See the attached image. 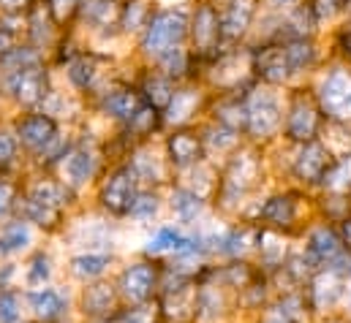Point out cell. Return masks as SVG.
I'll use <instances>...</instances> for the list:
<instances>
[{
  "mask_svg": "<svg viewBox=\"0 0 351 323\" xmlns=\"http://www.w3.org/2000/svg\"><path fill=\"white\" fill-rule=\"evenodd\" d=\"M16 133H19V142L25 147H30V150H47L58 139L55 136L58 133L55 120L47 117V114H30V117H25L19 122V128H16Z\"/></svg>",
  "mask_w": 351,
  "mask_h": 323,
  "instance_id": "11",
  "label": "cell"
},
{
  "mask_svg": "<svg viewBox=\"0 0 351 323\" xmlns=\"http://www.w3.org/2000/svg\"><path fill=\"white\" fill-rule=\"evenodd\" d=\"M221 307H223V302H221L218 291H213V288L196 291V315H202L204 321H213L221 315Z\"/></svg>",
  "mask_w": 351,
  "mask_h": 323,
  "instance_id": "37",
  "label": "cell"
},
{
  "mask_svg": "<svg viewBox=\"0 0 351 323\" xmlns=\"http://www.w3.org/2000/svg\"><path fill=\"white\" fill-rule=\"evenodd\" d=\"M114 302H117V294L112 285L106 283H95L85 291V299H82V307L88 315H106L114 310Z\"/></svg>",
  "mask_w": 351,
  "mask_h": 323,
  "instance_id": "21",
  "label": "cell"
},
{
  "mask_svg": "<svg viewBox=\"0 0 351 323\" xmlns=\"http://www.w3.org/2000/svg\"><path fill=\"white\" fill-rule=\"evenodd\" d=\"M207 142H210L213 147H218V150H226V147H232V144L237 142V133L229 131V128H223V125H213V128L207 131Z\"/></svg>",
  "mask_w": 351,
  "mask_h": 323,
  "instance_id": "49",
  "label": "cell"
},
{
  "mask_svg": "<svg viewBox=\"0 0 351 323\" xmlns=\"http://www.w3.org/2000/svg\"><path fill=\"white\" fill-rule=\"evenodd\" d=\"M30 242H33V234H30L27 223H22V220L19 223H8L0 231V255H16Z\"/></svg>",
  "mask_w": 351,
  "mask_h": 323,
  "instance_id": "25",
  "label": "cell"
},
{
  "mask_svg": "<svg viewBox=\"0 0 351 323\" xmlns=\"http://www.w3.org/2000/svg\"><path fill=\"white\" fill-rule=\"evenodd\" d=\"M120 19H123V27H125L128 33L145 27V22H147V3H145V0H131V3L123 8Z\"/></svg>",
  "mask_w": 351,
  "mask_h": 323,
  "instance_id": "39",
  "label": "cell"
},
{
  "mask_svg": "<svg viewBox=\"0 0 351 323\" xmlns=\"http://www.w3.org/2000/svg\"><path fill=\"white\" fill-rule=\"evenodd\" d=\"M338 44H341V49H343V52H346V55L351 57V30H346V33H341Z\"/></svg>",
  "mask_w": 351,
  "mask_h": 323,
  "instance_id": "59",
  "label": "cell"
},
{
  "mask_svg": "<svg viewBox=\"0 0 351 323\" xmlns=\"http://www.w3.org/2000/svg\"><path fill=\"white\" fill-rule=\"evenodd\" d=\"M30 0H0V8L3 11H19V8H25Z\"/></svg>",
  "mask_w": 351,
  "mask_h": 323,
  "instance_id": "58",
  "label": "cell"
},
{
  "mask_svg": "<svg viewBox=\"0 0 351 323\" xmlns=\"http://www.w3.org/2000/svg\"><path fill=\"white\" fill-rule=\"evenodd\" d=\"M8 71H19V68H27V66H38V52L25 47V49H11L3 60H0Z\"/></svg>",
  "mask_w": 351,
  "mask_h": 323,
  "instance_id": "44",
  "label": "cell"
},
{
  "mask_svg": "<svg viewBox=\"0 0 351 323\" xmlns=\"http://www.w3.org/2000/svg\"><path fill=\"white\" fill-rule=\"evenodd\" d=\"M134 174H131V168H120V171H114L112 177H109V182L101 188V204L109 209V212H114V215H128V209H131V201L136 198V193H134Z\"/></svg>",
  "mask_w": 351,
  "mask_h": 323,
  "instance_id": "6",
  "label": "cell"
},
{
  "mask_svg": "<svg viewBox=\"0 0 351 323\" xmlns=\"http://www.w3.org/2000/svg\"><path fill=\"white\" fill-rule=\"evenodd\" d=\"M14 153H16V139L5 131H0V166H8L14 161Z\"/></svg>",
  "mask_w": 351,
  "mask_h": 323,
  "instance_id": "51",
  "label": "cell"
},
{
  "mask_svg": "<svg viewBox=\"0 0 351 323\" xmlns=\"http://www.w3.org/2000/svg\"><path fill=\"white\" fill-rule=\"evenodd\" d=\"M27 305H30V313L44 323L58 321L63 313H66V299L60 291L55 288H38V291H30L27 294Z\"/></svg>",
  "mask_w": 351,
  "mask_h": 323,
  "instance_id": "15",
  "label": "cell"
},
{
  "mask_svg": "<svg viewBox=\"0 0 351 323\" xmlns=\"http://www.w3.org/2000/svg\"><path fill=\"white\" fill-rule=\"evenodd\" d=\"M341 253H343V242H341V237L330 226H319L316 231H311V237H308V255L313 261L332 263Z\"/></svg>",
  "mask_w": 351,
  "mask_h": 323,
  "instance_id": "16",
  "label": "cell"
},
{
  "mask_svg": "<svg viewBox=\"0 0 351 323\" xmlns=\"http://www.w3.org/2000/svg\"><path fill=\"white\" fill-rule=\"evenodd\" d=\"M95 174V155L90 150H74L66 161V182L71 188H82L88 185Z\"/></svg>",
  "mask_w": 351,
  "mask_h": 323,
  "instance_id": "19",
  "label": "cell"
},
{
  "mask_svg": "<svg viewBox=\"0 0 351 323\" xmlns=\"http://www.w3.org/2000/svg\"><path fill=\"white\" fill-rule=\"evenodd\" d=\"M313 14H311V5L305 8V5H297V8H291V14H289V27L294 30V38H305L311 30H313Z\"/></svg>",
  "mask_w": 351,
  "mask_h": 323,
  "instance_id": "43",
  "label": "cell"
},
{
  "mask_svg": "<svg viewBox=\"0 0 351 323\" xmlns=\"http://www.w3.org/2000/svg\"><path fill=\"white\" fill-rule=\"evenodd\" d=\"M11 204H14V188L8 182H0V218L11 209Z\"/></svg>",
  "mask_w": 351,
  "mask_h": 323,
  "instance_id": "54",
  "label": "cell"
},
{
  "mask_svg": "<svg viewBox=\"0 0 351 323\" xmlns=\"http://www.w3.org/2000/svg\"><path fill=\"white\" fill-rule=\"evenodd\" d=\"M254 19V0H232L229 8L221 14V38L234 41L240 38Z\"/></svg>",
  "mask_w": 351,
  "mask_h": 323,
  "instance_id": "14",
  "label": "cell"
},
{
  "mask_svg": "<svg viewBox=\"0 0 351 323\" xmlns=\"http://www.w3.org/2000/svg\"><path fill=\"white\" fill-rule=\"evenodd\" d=\"M193 247H196V240L185 237L182 231H177L172 226H167V229H158L156 237H150L147 253H150V255H164V253L182 255V253H188V250H193Z\"/></svg>",
  "mask_w": 351,
  "mask_h": 323,
  "instance_id": "17",
  "label": "cell"
},
{
  "mask_svg": "<svg viewBox=\"0 0 351 323\" xmlns=\"http://www.w3.org/2000/svg\"><path fill=\"white\" fill-rule=\"evenodd\" d=\"M77 5H80V0H49V8H52V16L58 19V22H63V19H69L74 11H77Z\"/></svg>",
  "mask_w": 351,
  "mask_h": 323,
  "instance_id": "50",
  "label": "cell"
},
{
  "mask_svg": "<svg viewBox=\"0 0 351 323\" xmlns=\"http://www.w3.org/2000/svg\"><path fill=\"white\" fill-rule=\"evenodd\" d=\"M106 266H109V255L104 253H85L71 258V274L77 280H95L106 272Z\"/></svg>",
  "mask_w": 351,
  "mask_h": 323,
  "instance_id": "26",
  "label": "cell"
},
{
  "mask_svg": "<svg viewBox=\"0 0 351 323\" xmlns=\"http://www.w3.org/2000/svg\"><path fill=\"white\" fill-rule=\"evenodd\" d=\"M256 237H259V234H256L254 229H237V231H229V234L223 237L221 250L229 253V255H243V253L251 250V244H254Z\"/></svg>",
  "mask_w": 351,
  "mask_h": 323,
  "instance_id": "36",
  "label": "cell"
},
{
  "mask_svg": "<svg viewBox=\"0 0 351 323\" xmlns=\"http://www.w3.org/2000/svg\"><path fill=\"white\" fill-rule=\"evenodd\" d=\"M74 240H77L80 244L90 242V247H106V242H109L112 237H109V231H106L98 220H90V223H85V226L74 234Z\"/></svg>",
  "mask_w": 351,
  "mask_h": 323,
  "instance_id": "42",
  "label": "cell"
},
{
  "mask_svg": "<svg viewBox=\"0 0 351 323\" xmlns=\"http://www.w3.org/2000/svg\"><path fill=\"white\" fill-rule=\"evenodd\" d=\"M128 122H131V131L134 133H150L158 125V112L153 106H139V112Z\"/></svg>",
  "mask_w": 351,
  "mask_h": 323,
  "instance_id": "46",
  "label": "cell"
},
{
  "mask_svg": "<svg viewBox=\"0 0 351 323\" xmlns=\"http://www.w3.org/2000/svg\"><path fill=\"white\" fill-rule=\"evenodd\" d=\"M191 36H193V47L196 52L207 55L218 47V38H221V16L213 5H199L196 14H193V22H191Z\"/></svg>",
  "mask_w": 351,
  "mask_h": 323,
  "instance_id": "7",
  "label": "cell"
},
{
  "mask_svg": "<svg viewBox=\"0 0 351 323\" xmlns=\"http://www.w3.org/2000/svg\"><path fill=\"white\" fill-rule=\"evenodd\" d=\"M142 101L134 90H114L104 98V112L112 114L114 120H131L136 112H139Z\"/></svg>",
  "mask_w": 351,
  "mask_h": 323,
  "instance_id": "20",
  "label": "cell"
},
{
  "mask_svg": "<svg viewBox=\"0 0 351 323\" xmlns=\"http://www.w3.org/2000/svg\"><path fill=\"white\" fill-rule=\"evenodd\" d=\"M11 49H14V33L5 30V27H0V60H3Z\"/></svg>",
  "mask_w": 351,
  "mask_h": 323,
  "instance_id": "57",
  "label": "cell"
},
{
  "mask_svg": "<svg viewBox=\"0 0 351 323\" xmlns=\"http://www.w3.org/2000/svg\"><path fill=\"white\" fill-rule=\"evenodd\" d=\"M172 209H175V215L182 223H193V220L202 218L204 201H202V196L193 193L191 188H180V190L172 193Z\"/></svg>",
  "mask_w": 351,
  "mask_h": 323,
  "instance_id": "24",
  "label": "cell"
},
{
  "mask_svg": "<svg viewBox=\"0 0 351 323\" xmlns=\"http://www.w3.org/2000/svg\"><path fill=\"white\" fill-rule=\"evenodd\" d=\"M254 71L269 84H278V81H286L291 77V68L286 63V55H283V44L278 47H264L262 52L254 57Z\"/></svg>",
  "mask_w": 351,
  "mask_h": 323,
  "instance_id": "12",
  "label": "cell"
},
{
  "mask_svg": "<svg viewBox=\"0 0 351 323\" xmlns=\"http://www.w3.org/2000/svg\"><path fill=\"white\" fill-rule=\"evenodd\" d=\"M69 79L74 81V87H80V90L90 87L93 79H95V57H93V55L77 57V60L69 66Z\"/></svg>",
  "mask_w": 351,
  "mask_h": 323,
  "instance_id": "35",
  "label": "cell"
},
{
  "mask_svg": "<svg viewBox=\"0 0 351 323\" xmlns=\"http://www.w3.org/2000/svg\"><path fill=\"white\" fill-rule=\"evenodd\" d=\"M156 321V310L153 307H136V310H131V313H125L120 323H153Z\"/></svg>",
  "mask_w": 351,
  "mask_h": 323,
  "instance_id": "53",
  "label": "cell"
},
{
  "mask_svg": "<svg viewBox=\"0 0 351 323\" xmlns=\"http://www.w3.org/2000/svg\"><path fill=\"white\" fill-rule=\"evenodd\" d=\"M161 66H164V71H167L169 77H180V74H185V68H188V55H185L180 47H172V49H167V52L161 55Z\"/></svg>",
  "mask_w": 351,
  "mask_h": 323,
  "instance_id": "45",
  "label": "cell"
},
{
  "mask_svg": "<svg viewBox=\"0 0 351 323\" xmlns=\"http://www.w3.org/2000/svg\"><path fill=\"white\" fill-rule=\"evenodd\" d=\"M145 95H147L153 109H167L172 95H175V87H172V81L167 79V77H150V79L145 81Z\"/></svg>",
  "mask_w": 351,
  "mask_h": 323,
  "instance_id": "31",
  "label": "cell"
},
{
  "mask_svg": "<svg viewBox=\"0 0 351 323\" xmlns=\"http://www.w3.org/2000/svg\"><path fill=\"white\" fill-rule=\"evenodd\" d=\"M188 33V16L182 11H158L150 22H147V30H145V38H142V49L147 55H164L167 49L177 47Z\"/></svg>",
  "mask_w": 351,
  "mask_h": 323,
  "instance_id": "1",
  "label": "cell"
},
{
  "mask_svg": "<svg viewBox=\"0 0 351 323\" xmlns=\"http://www.w3.org/2000/svg\"><path fill=\"white\" fill-rule=\"evenodd\" d=\"M199 106V92L196 90H175L169 106H167V120L169 122H185Z\"/></svg>",
  "mask_w": 351,
  "mask_h": 323,
  "instance_id": "28",
  "label": "cell"
},
{
  "mask_svg": "<svg viewBox=\"0 0 351 323\" xmlns=\"http://www.w3.org/2000/svg\"><path fill=\"white\" fill-rule=\"evenodd\" d=\"M346 11L351 14V0H346Z\"/></svg>",
  "mask_w": 351,
  "mask_h": 323,
  "instance_id": "61",
  "label": "cell"
},
{
  "mask_svg": "<svg viewBox=\"0 0 351 323\" xmlns=\"http://www.w3.org/2000/svg\"><path fill=\"white\" fill-rule=\"evenodd\" d=\"M27 198H33V201H38V204H44V207L60 209V204H63V198H66V190H63V185H58V182L41 179V182H36V185L30 188V196H27Z\"/></svg>",
  "mask_w": 351,
  "mask_h": 323,
  "instance_id": "30",
  "label": "cell"
},
{
  "mask_svg": "<svg viewBox=\"0 0 351 323\" xmlns=\"http://www.w3.org/2000/svg\"><path fill=\"white\" fill-rule=\"evenodd\" d=\"M167 310L175 321H188L191 315H196V288L191 285H180L169 288L167 294Z\"/></svg>",
  "mask_w": 351,
  "mask_h": 323,
  "instance_id": "22",
  "label": "cell"
},
{
  "mask_svg": "<svg viewBox=\"0 0 351 323\" xmlns=\"http://www.w3.org/2000/svg\"><path fill=\"white\" fill-rule=\"evenodd\" d=\"M248 109V131L256 139H269L280 128V101L269 87H256L245 103Z\"/></svg>",
  "mask_w": 351,
  "mask_h": 323,
  "instance_id": "2",
  "label": "cell"
},
{
  "mask_svg": "<svg viewBox=\"0 0 351 323\" xmlns=\"http://www.w3.org/2000/svg\"><path fill=\"white\" fill-rule=\"evenodd\" d=\"M259 215L272 226H289L297 215V207L289 196H272V198H267V204L262 207Z\"/></svg>",
  "mask_w": 351,
  "mask_h": 323,
  "instance_id": "27",
  "label": "cell"
},
{
  "mask_svg": "<svg viewBox=\"0 0 351 323\" xmlns=\"http://www.w3.org/2000/svg\"><path fill=\"white\" fill-rule=\"evenodd\" d=\"M322 182H324L330 190H346L351 185V155L341 158L338 163H330V168L324 171Z\"/></svg>",
  "mask_w": 351,
  "mask_h": 323,
  "instance_id": "33",
  "label": "cell"
},
{
  "mask_svg": "<svg viewBox=\"0 0 351 323\" xmlns=\"http://www.w3.org/2000/svg\"><path fill=\"white\" fill-rule=\"evenodd\" d=\"M52 277V261H49V255H44V253H38L33 261H30V269H27V285L30 288H41L47 280Z\"/></svg>",
  "mask_w": 351,
  "mask_h": 323,
  "instance_id": "40",
  "label": "cell"
},
{
  "mask_svg": "<svg viewBox=\"0 0 351 323\" xmlns=\"http://www.w3.org/2000/svg\"><path fill=\"white\" fill-rule=\"evenodd\" d=\"M215 117H218V125H223V128H229L234 133L248 125V109L240 101H223V103H218L215 106Z\"/></svg>",
  "mask_w": 351,
  "mask_h": 323,
  "instance_id": "29",
  "label": "cell"
},
{
  "mask_svg": "<svg viewBox=\"0 0 351 323\" xmlns=\"http://www.w3.org/2000/svg\"><path fill=\"white\" fill-rule=\"evenodd\" d=\"M120 288H123V296L134 305H145L156 288V269L150 263H134L123 272L120 277Z\"/></svg>",
  "mask_w": 351,
  "mask_h": 323,
  "instance_id": "10",
  "label": "cell"
},
{
  "mask_svg": "<svg viewBox=\"0 0 351 323\" xmlns=\"http://www.w3.org/2000/svg\"><path fill=\"white\" fill-rule=\"evenodd\" d=\"M283 55H286V63H289V68L294 74V71H305L308 66H313L316 47H313L311 38H291V41L283 44Z\"/></svg>",
  "mask_w": 351,
  "mask_h": 323,
  "instance_id": "23",
  "label": "cell"
},
{
  "mask_svg": "<svg viewBox=\"0 0 351 323\" xmlns=\"http://www.w3.org/2000/svg\"><path fill=\"white\" fill-rule=\"evenodd\" d=\"M22 212H25V218H27L30 223H38L41 229H52V226L60 220V209L44 207V204H38V201H33V198H25Z\"/></svg>",
  "mask_w": 351,
  "mask_h": 323,
  "instance_id": "32",
  "label": "cell"
},
{
  "mask_svg": "<svg viewBox=\"0 0 351 323\" xmlns=\"http://www.w3.org/2000/svg\"><path fill=\"white\" fill-rule=\"evenodd\" d=\"M330 150L319 142H305L302 150L297 153L294 158V174L302 179V182H322L324 171L330 168Z\"/></svg>",
  "mask_w": 351,
  "mask_h": 323,
  "instance_id": "9",
  "label": "cell"
},
{
  "mask_svg": "<svg viewBox=\"0 0 351 323\" xmlns=\"http://www.w3.org/2000/svg\"><path fill=\"white\" fill-rule=\"evenodd\" d=\"M319 128V106L308 98H297L291 112H289V122H286V136L294 142H313Z\"/></svg>",
  "mask_w": 351,
  "mask_h": 323,
  "instance_id": "8",
  "label": "cell"
},
{
  "mask_svg": "<svg viewBox=\"0 0 351 323\" xmlns=\"http://www.w3.org/2000/svg\"><path fill=\"white\" fill-rule=\"evenodd\" d=\"M291 321H294V318L286 313V307H283V305H278L275 310H269V313H267V318H264V323H291Z\"/></svg>",
  "mask_w": 351,
  "mask_h": 323,
  "instance_id": "56",
  "label": "cell"
},
{
  "mask_svg": "<svg viewBox=\"0 0 351 323\" xmlns=\"http://www.w3.org/2000/svg\"><path fill=\"white\" fill-rule=\"evenodd\" d=\"M343 274L338 269H324L313 277V285H311V296H313V305L319 310H327L332 307L341 296H343Z\"/></svg>",
  "mask_w": 351,
  "mask_h": 323,
  "instance_id": "13",
  "label": "cell"
},
{
  "mask_svg": "<svg viewBox=\"0 0 351 323\" xmlns=\"http://www.w3.org/2000/svg\"><path fill=\"white\" fill-rule=\"evenodd\" d=\"M319 106L332 120H349L351 117V74L349 71H332L319 87Z\"/></svg>",
  "mask_w": 351,
  "mask_h": 323,
  "instance_id": "3",
  "label": "cell"
},
{
  "mask_svg": "<svg viewBox=\"0 0 351 323\" xmlns=\"http://www.w3.org/2000/svg\"><path fill=\"white\" fill-rule=\"evenodd\" d=\"M5 90L11 92L14 101L30 106V103H38L44 95H47V74L38 66H27V68H19V71H8V79H5Z\"/></svg>",
  "mask_w": 351,
  "mask_h": 323,
  "instance_id": "4",
  "label": "cell"
},
{
  "mask_svg": "<svg viewBox=\"0 0 351 323\" xmlns=\"http://www.w3.org/2000/svg\"><path fill=\"white\" fill-rule=\"evenodd\" d=\"M259 244H262V258L267 263H280L283 261L286 244L280 242L275 234H259Z\"/></svg>",
  "mask_w": 351,
  "mask_h": 323,
  "instance_id": "48",
  "label": "cell"
},
{
  "mask_svg": "<svg viewBox=\"0 0 351 323\" xmlns=\"http://www.w3.org/2000/svg\"><path fill=\"white\" fill-rule=\"evenodd\" d=\"M82 14H85V19H88L90 25L104 27V25H109L112 16H114V3H112V0H85Z\"/></svg>",
  "mask_w": 351,
  "mask_h": 323,
  "instance_id": "38",
  "label": "cell"
},
{
  "mask_svg": "<svg viewBox=\"0 0 351 323\" xmlns=\"http://www.w3.org/2000/svg\"><path fill=\"white\" fill-rule=\"evenodd\" d=\"M343 234H346V242L351 244V218L346 220V223H343Z\"/></svg>",
  "mask_w": 351,
  "mask_h": 323,
  "instance_id": "60",
  "label": "cell"
},
{
  "mask_svg": "<svg viewBox=\"0 0 351 323\" xmlns=\"http://www.w3.org/2000/svg\"><path fill=\"white\" fill-rule=\"evenodd\" d=\"M131 174L145 179V182H158L161 179V163L153 153H136L131 163Z\"/></svg>",
  "mask_w": 351,
  "mask_h": 323,
  "instance_id": "34",
  "label": "cell"
},
{
  "mask_svg": "<svg viewBox=\"0 0 351 323\" xmlns=\"http://www.w3.org/2000/svg\"><path fill=\"white\" fill-rule=\"evenodd\" d=\"M167 150H169V158H172L175 166H191V163H196L202 158V139L196 133L180 131V133L169 136Z\"/></svg>",
  "mask_w": 351,
  "mask_h": 323,
  "instance_id": "18",
  "label": "cell"
},
{
  "mask_svg": "<svg viewBox=\"0 0 351 323\" xmlns=\"http://www.w3.org/2000/svg\"><path fill=\"white\" fill-rule=\"evenodd\" d=\"M128 215L134 220H153L158 215V198L153 193H139L134 201H131V209Z\"/></svg>",
  "mask_w": 351,
  "mask_h": 323,
  "instance_id": "41",
  "label": "cell"
},
{
  "mask_svg": "<svg viewBox=\"0 0 351 323\" xmlns=\"http://www.w3.org/2000/svg\"><path fill=\"white\" fill-rule=\"evenodd\" d=\"M19 315H22L19 296L11 291H3L0 294V323H19Z\"/></svg>",
  "mask_w": 351,
  "mask_h": 323,
  "instance_id": "47",
  "label": "cell"
},
{
  "mask_svg": "<svg viewBox=\"0 0 351 323\" xmlns=\"http://www.w3.org/2000/svg\"><path fill=\"white\" fill-rule=\"evenodd\" d=\"M256 177H259V161H256V155H251V153L237 155L234 161L229 163V168H226L223 198H226V201H237V198H243L245 190L256 182Z\"/></svg>",
  "mask_w": 351,
  "mask_h": 323,
  "instance_id": "5",
  "label": "cell"
},
{
  "mask_svg": "<svg viewBox=\"0 0 351 323\" xmlns=\"http://www.w3.org/2000/svg\"><path fill=\"white\" fill-rule=\"evenodd\" d=\"M226 277H229L234 285H240V288H243V285L248 283V269L234 263V266H229V269H226Z\"/></svg>",
  "mask_w": 351,
  "mask_h": 323,
  "instance_id": "55",
  "label": "cell"
},
{
  "mask_svg": "<svg viewBox=\"0 0 351 323\" xmlns=\"http://www.w3.org/2000/svg\"><path fill=\"white\" fill-rule=\"evenodd\" d=\"M335 11H338V0H313V5H311L313 19H330V16H335Z\"/></svg>",
  "mask_w": 351,
  "mask_h": 323,
  "instance_id": "52",
  "label": "cell"
}]
</instances>
